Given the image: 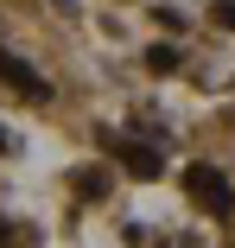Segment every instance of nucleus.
Segmentation results:
<instances>
[{
    "label": "nucleus",
    "instance_id": "f257e3e1",
    "mask_svg": "<svg viewBox=\"0 0 235 248\" xmlns=\"http://www.w3.org/2000/svg\"><path fill=\"white\" fill-rule=\"evenodd\" d=\"M184 191H191V204L210 210V217H229V210H235V185H229L216 166H184Z\"/></svg>",
    "mask_w": 235,
    "mask_h": 248
},
{
    "label": "nucleus",
    "instance_id": "20e7f679",
    "mask_svg": "<svg viewBox=\"0 0 235 248\" xmlns=\"http://www.w3.org/2000/svg\"><path fill=\"white\" fill-rule=\"evenodd\" d=\"M178 64H184V58H178V45H153V51H147V70H153V77H172Z\"/></svg>",
    "mask_w": 235,
    "mask_h": 248
},
{
    "label": "nucleus",
    "instance_id": "39448f33",
    "mask_svg": "<svg viewBox=\"0 0 235 248\" xmlns=\"http://www.w3.org/2000/svg\"><path fill=\"white\" fill-rule=\"evenodd\" d=\"M216 26H229V32H235V0H216Z\"/></svg>",
    "mask_w": 235,
    "mask_h": 248
},
{
    "label": "nucleus",
    "instance_id": "f03ea898",
    "mask_svg": "<svg viewBox=\"0 0 235 248\" xmlns=\"http://www.w3.org/2000/svg\"><path fill=\"white\" fill-rule=\"evenodd\" d=\"M102 146H108V153L133 172V178H159L165 172V153H159V146L153 140H127V134H102Z\"/></svg>",
    "mask_w": 235,
    "mask_h": 248
},
{
    "label": "nucleus",
    "instance_id": "7ed1b4c3",
    "mask_svg": "<svg viewBox=\"0 0 235 248\" xmlns=\"http://www.w3.org/2000/svg\"><path fill=\"white\" fill-rule=\"evenodd\" d=\"M0 83H13V89L26 95V102H44V95H51V83H44V77L26 64V58H13L7 45H0Z\"/></svg>",
    "mask_w": 235,
    "mask_h": 248
},
{
    "label": "nucleus",
    "instance_id": "6e6552de",
    "mask_svg": "<svg viewBox=\"0 0 235 248\" xmlns=\"http://www.w3.org/2000/svg\"><path fill=\"white\" fill-rule=\"evenodd\" d=\"M58 7H76V0H58Z\"/></svg>",
    "mask_w": 235,
    "mask_h": 248
},
{
    "label": "nucleus",
    "instance_id": "423d86ee",
    "mask_svg": "<svg viewBox=\"0 0 235 248\" xmlns=\"http://www.w3.org/2000/svg\"><path fill=\"white\" fill-rule=\"evenodd\" d=\"M0 248H13V223L7 217H0Z\"/></svg>",
    "mask_w": 235,
    "mask_h": 248
},
{
    "label": "nucleus",
    "instance_id": "0eeeda50",
    "mask_svg": "<svg viewBox=\"0 0 235 248\" xmlns=\"http://www.w3.org/2000/svg\"><path fill=\"white\" fill-rule=\"evenodd\" d=\"M7 146H13V140H7V127H0V153H7Z\"/></svg>",
    "mask_w": 235,
    "mask_h": 248
}]
</instances>
